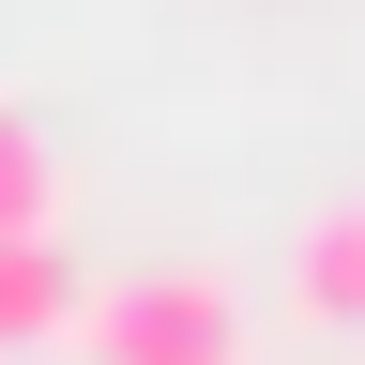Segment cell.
<instances>
[{"label":"cell","instance_id":"6da1fadb","mask_svg":"<svg viewBox=\"0 0 365 365\" xmlns=\"http://www.w3.org/2000/svg\"><path fill=\"white\" fill-rule=\"evenodd\" d=\"M91 365H244V304L228 274H122V289L76 304Z\"/></svg>","mask_w":365,"mask_h":365},{"label":"cell","instance_id":"277c9868","mask_svg":"<svg viewBox=\"0 0 365 365\" xmlns=\"http://www.w3.org/2000/svg\"><path fill=\"white\" fill-rule=\"evenodd\" d=\"M16 228H61V153H46V122L0 107V244Z\"/></svg>","mask_w":365,"mask_h":365},{"label":"cell","instance_id":"7a4b0ae2","mask_svg":"<svg viewBox=\"0 0 365 365\" xmlns=\"http://www.w3.org/2000/svg\"><path fill=\"white\" fill-rule=\"evenodd\" d=\"M76 259L46 244V228H16V244H0V350H46V335H76Z\"/></svg>","mask_w":365,"mask_h":365},{"label":"cell","instance_id":"3957f363","mask_svg":"<svg viewBox=\"0 0 365 365\" xmlns=\"http://www.w3.org/2000/svg\"><path fill=\"white\" fill-rule=\"evenodd\" d=\"M289 289H304V319H365V198H335V213L304 228Z\"/></svg>","mask_w":365,"mask_h":365}]
</instances>
